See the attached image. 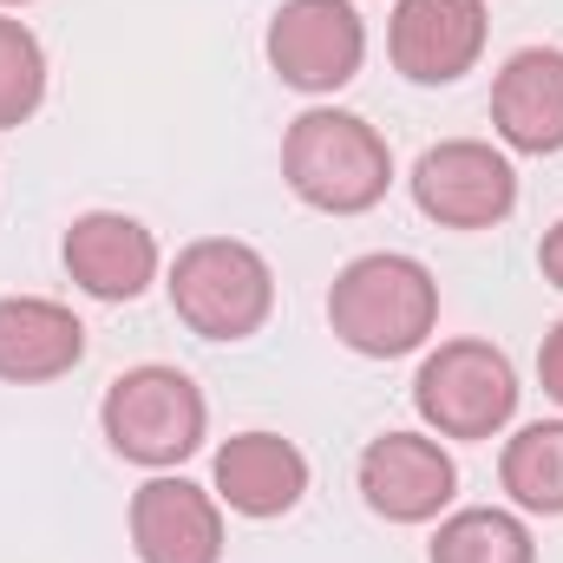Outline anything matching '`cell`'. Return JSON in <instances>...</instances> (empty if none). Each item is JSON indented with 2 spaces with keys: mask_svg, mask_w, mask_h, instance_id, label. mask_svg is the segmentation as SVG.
<instances>
[{
  "mask_svg": "<svg viewBox=\"0 0 563 563\" xmlns=\"http://www.w3.org/2000/svg\"><path fill=\"white\" fill-rule=\"evenodd\" d=\"M86 361V321L46 295H0V380L40 387Z\"/></svg>",
  "mask_w": 563,
  "mask_h": 563,
  "instance_id": "13",
  "label": "cell"
},
{
  "mask_svg": "<svg viewBox=\"0 0 563 563\" xmlns=\"http://www.w3.org/2000/svg\"><path fill=\"white\" fill-rule=\"evenodd\" d=\"M170 308L203 341H250L276 308V269L236 236H197L170 263Z\"/></svg>",
  "mask_w": 563,
  "mask_h": 563,
  "instance_id": "3",
  "label": "cell"
},
{
  "mask_svg": "<svg viewBox=\"0 0 563 563\" xmlns=\"http://www.w3.org/2000/svg\"><path fill=\"white\" fill-rule=\"evenodd\" d=\"M492 125L525 157L563 151V46H525L492 79Z\"/></svg>",
  "mask_w": 563,
  "mask_h": 563,
  "instance_id": "12",
  "label": "cell"
},
{
  "mask_svg": "<svg viewBox=\"0 0 563 563\" xmlns=\"http://www.w3.org/2000/svg\"><path fill=\"white\" fill-rule=\"evenodd\" d=\"M99 426H106V439H112L119 459H132L144 472H170V465H184L203 445L210 407H203V394H197V380L184 367L144 361V367L119 374L106 387Z\"/></svg>",
  "mask_w": 563,
  "mask_h": 563,
  "instance_id": "4",
  "label": "cell"
},
{
  "mask_svg": "<svg viewBox=\"0 0 563 563\" xmlns=\"http://www.w3.org/2000/svg\"><path fill=\"white\" fill-rule=\"evenodd\" d=\"M538 380H544V394L563 407V321L544 334V347H538Z\"/></svg>",
  "mask_w": 563,
  "mask_h": 563,
  "instance_id": "18",
  "label": "cell"
},
{
  "mask_svg": "<svg viewBox=\"0 0 563 563\" xmlns=\"http://www.w3.org/2000/svg\"><path fill=\"white\" fill-rule=\"evenodd\" d=\"M459 492V465L426 432H380L361 452V498L387 525H432Z\"/></svg>",
  "mask_w": 563,
  "mask_h": 563,
  "instance_id": "8",
  "label": "cell"
},
{
  "mask_svg": "<svg viewBox=\"0 0 563 563\" xmlns=\"http://www.w3.org/2000/svg\"><path fill=\"white\" fill-rule=\"evenodd\" d=\"M367 59V26L347 0H282L269 20V66L295 92H341Z\"/></svg>",
  "mask_w": 563,
  "mask_h": 563,
  "instance_id": "7",
  "label": "cell"
},
{
  "mask_svg": "<svg viewBox=\"0 0 563 563\" xmlns=\"http://www.w3.org/2000/svg\"><path fill=\"white\" fill-rule=\"evenodd\" d=\"M282 177L288 190L308 203V210H328V217H361L387 197L394 184V151L387 139L354 119V112H334V106H314L288 125L282 139Z\"/></svg>",
  "mask_w": 563,
  "mask_h": 563,
  "instance_id": "2",
  "label": "cell"
},
{
  "mask_svg": "<svg viewBox=\"0 0 563 563\" xmlns=\"http://www.w3.org/2000/svg\"><path fill=\"white\" fill-rule=\"evenodd\" d=\"M498 478L511 492L518 511L538 518H563V420H531L505 439Z\"/></svg>",
  "mask_w": 563,
  "mask_h": 563,
  "instance_id": "15",
  "label": "cell"
},
{
  "mask_svg": "<svg viewBox=\"0 0 563 563\" xmlns=\"http://www.w3.org/2000/svg\"><path fill=\"white\" fill-rule=\"evenodd\" d=\"M328 328L367 361H400L439 328V282L420 256L400 250L354 256L328 288Z\"/></svg>",
  "mask_w": 563,
  "mask_h": 563,
  "instance_id": "1",
  "label": "cell"
},
{
  "mask_svg": "<svg viewBox=\"0 0 563 563\" xmlns=\"http://www.w3.org/2000/svg\"><path fill=\"white\" fill-rule=\"evenodd\" d=\"M387 53L413 86H452L485 53V0H400L387 20Z\"/></svg>",
  "mask_w": 563,
  "mask_h": 563,
  "instance_id": "9",
  "label": "cell"
},
{
  "mask_svg": "<svg viewBox=\"0 0 563 563\" xmlns=\"http://www.w3.org/2000/svg\"><path fill=\"white\" fill-rule=\"evenodd\" d=\"M432 563H538V544H531L525 518H511L498 505H472L432 531Z\"/></svg>",
  "mask_w": 563,
  "mask_h": 563,
  "instance_id": "16",
  "label": "cell"
},
{
  "mask_svg": "<svg viewBox=\"0 0 563 563\" xmlns=\"http://www.w3.org/2000/svg\"><path fill=\"white\" fill-rule=\"evenodd\" d=\"M538 269H544L551 288H563V217L544 230V243H538Z\"/></svg>",
  "mask_w": 563,
  "mask_h": 563,
  "instance_id": "19",
  "label": "cell"
},
{
  "mask_svg": "<svg viewBox=\"0 0 563 563\" xmlns=\"http://www.w3.org/2000/svg\"><path fill=\"white\" fill-rule=\"evenodd\" d=\"M132 551L139 563H223V505L190 478H144L132 492Z\"/></svg>",
  "mask_w": 563,
  "mask_h": 563,
  "instance_id": "10",
  "label": "cell"
},
{
  "mask_svg": "<svg viewBox=\"0 0 563 563\" xmlns=\"http://www.w3.org/2000/svg\"><path fill=\"white\" fill-rule=\"evenodd\" d=\"M59 256H66V276L79 282L92 301H139L144 288L157 282V236L144 230L139 217H125V210L73 217Z\"/></svg>",
  "mask_w": 563,
  "mask_h": 563,
  "instance_id": "11",
  "label": "cell"
},
{
  "mask_svg": "<svg viewBox=\"0 0 563 563\" xmlns=\"http://www.w3.org/2000/svg\"><path fill=\"white\" fill-rule=\"evenodd\" d=\"M0 7H26V0H0Z\"/></svg>",
  "mask_w": 563,
  "mask_h": 563,
  "instance_id": "20",
  "label": "cell"
},
{
  "mask_svg": "<svg viewBox=\"0 0 563 563\" xmlns=\"http://www.w3.org/2000/svg\"><path fill=\"white\" fill-rule=\"evenodd\" d=\"M46 99V53L40 40L0 13V132H20Z\"/></svg>",
  "mask_w": 563,
  "mask_h": 563,
  "instance_id": "17",
  "label": "cell"
},
{
  "mask_svg": "<svg viewBox=\"0 0 563 563\" xmlns=\"http://www.w3.org/2000/svg\"><path fill=\"white\" fill-rule=\"evenodd\" d=\"M308 492V459L282 432H236L217 452V505L236 518H282Z\"/></svg>",
  "mask_w": 563,
  "mask_h": 563,
  "instance_id": "14",
  "label": "cell"
},
{
  "mask_svg": "<svg viewBox=\"0 0 563 563\" xmlns=\"http://www.w3.org/2000/svg\"><path fill=\"white\" fill-rule=\"evenodd\" d=\"M413 203L439 230H492L518 210V170L485 139H445L413 164Z\"/></svg>",
  "mask_w": 563,
  "mask_h": 563,
  "instance_id": "6",
  "label": "cell"
},
{
  "mask_svg": "<svg viewBox=\"0 0 563 563\" xmlns=\"http://www.w3.org/2000/svg\"><path fill=\"white\" fill-rule=\"evenodd\" d=\"M413 407L439 439H492L518 413V374L492 341H439L413 374Z\"/></svg>",
  "mask_w": 563,
  "mask_h": 563,
  "instance_id": "5",
  "label": "cell"
}]
</instances>
